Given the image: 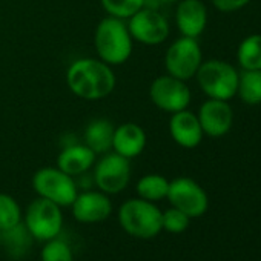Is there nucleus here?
<instances>
[{
    "mask_svg": "<svg viewBox=\"0 0 261 261\" xmlns=\"http://www.w3.org/2000/svg\"><path fill=\"white\" fill-rule=\"evenodd\" d=\"M237 62L244 71H261V34H250L238 45Z\"/></svg>",
    "mask_w": 261,
    "mask_h": 261,
    "instance_id": "6ab92c4d",
    "label": "nucleus"
},
{
    "mask_svg": "<svg viewBox=\"0 0 261 261\" xmlns=\"http://www.w3.org/2000/svg\"><path fill=\"white\" fill-rule=\"evenodd\" d=\"M169 189V180L160 174H148L143 175L136 186V191L140 198L157 203L166 198Z\"/></svg>",
    "mask_w": 261,
    "mask_h": 261,
    "instance_id": "412c9836",
    "label": "nucleus"
},
{
    "mask_svg": "<svg viewBox=\"0 0 261 261\" xmlns=\"http://www.w3.org/2000/svg\"><path fill=\"white\" fill-rule=\"evenodd\" d=\"M201 62L203 53L198 40L185 36L172 42L165 54V68L168 74L185 82L195 77Z\"/></svg>",
    "mask_w": 261,
    "mask_h": 261,
    "instance_id": "0eeeda50",
    "label": "nucleus"
},
{
    "mask_svg": "<svg viewBox=\"0 0 261 261\" xmlns=\"http://www.w3.org/2000/svg\"><path fill=\"white\" fill-rule=\"evenodd\" d=\"M100 4L109 16L127 20L145 7V0H100Z\"/></svg>",
    "mask_w": 261,
    "mask_h": 261,
    "instance_id": "5701e85b",
    "label": "nucleus"
},
{
    "mask_svg": "<svg viewBox=\"0 0 261 261\" xmlns=\"http://www.w3.org/2000/svg\"><path fill=\"white\" fill-rule=\"evenodd\" d=\"M162 211L152 201L143 198H129L118 209V223L121 229L140 240L157 237L162 227Z\"/></svg>",
    "mask_w": 261,
    "mask_h": 261,
    "instance_id": "7ed1b4c3",
    "label": "nucleus"
},
{
    "mask_svg": "<svg viewBox=\"0 0 261 261\" xmlns=\"http://www.w3.org/2000/svg\"><path fill=\"white\" fill-rule=\"evenodd\" d=\"M95 160L97 154L85 143H71L60 151L57 157V168L71 177H77L88 172L95 165Z\"/></svg>",
    "mask_w": 261,
    "mask_h": 261,
    "instance_id": "f3484780",
    "label": "nucleus"
},
{
    "mask_svg": "<svg viewBox=\"0 0 261 261\" xmlns=\"http://www.w3.org/2000/svg\"><path fill=\"white\" fill-rule=\"evenodd\" d=\"M169 134L172 140L185 149L197 148L204 137L197 114L189 109H183L171 115Z\"/></svg>",
    "mask_w": 261,
    "mask_h": 261,
    "instance_id": "4468645a",
    "label": "nucleus"
},
{
    "mask_svg": "<svg viewBox=\"0 0 261 261\" xmlns=\"http://www.w3.org/2000/svg\"><path fill=\"white\" fill-rule=\"evenodd\" d=\"M115 126L108 118H95L85 129V145L97 155L106 154L112 149Z\"/></svg>",
    "mask_w": 261,
    "mask_h": 261,
    "instance_id": "a211bd4d",
    "label": "nucleus"
},
{
    "mask_svg": "<svg viewBox=\"0 0 261 261\" xmlns=\"http://www.w3.org/2000/svg\"><path fill=\"white\" fill-rule=\"evenodd\" d=\"M42 261H74V253L69 244L63 240L53 238L45 241V246L40 253Z\"/></svg>",
    "mask_w": 261,
    "mask_h": 261,
    "instance_id": "b1692460",
    "label": "nucleus"
},
{
    "mask_svg": "<svg viewBox=\"0 0 261 261\" xmlns=\"http://www.w3.org/2000/svg\"><path fill=\"white\" fill-rule=\"evenodd\" d=\"M146 142L148 137L145 129L137 123L127 121L115 127L114 139H112V149L114 152L130 160L139 157L145 151Z\"/></svg>",
    "mask_w": 261,
    "mask_h": 261,
    "instance_id": "dca6fc26",
    "label": "nucleus"
},
{
    "mask_svg": "<svg viewBox=\"0 0 261 261\" xmlns=\"http://www.w3.org/2000/svg\"><path fill=\"white\" fill-rule=\"evenodd\" d=\"M238 71L227 62L211 59L201 62L195 77L198 86L209 98L230 100L237 95Z\"/></svg>",
    "mask_w": 261,
    "mask_h": 261,
    "instance_id": "20e7f679",
    "label": "nucleus"
},
{
    "mask_svg": "<svg viewBox=\"0 0 261 261\" xmlns=\"http://www.w3.org/2000/svg\"><path fill=\"white\" fill-rule=\"evenodd\" d=\"M166 198L172 207L180 209L191 218L201 217L209 207L206 191L189 177H178L169 181Z\"/></svg>",
    "mask_w": 261,
    "mask_h": 261,
    "instance_id": "1a4fd4ad",
    "label": "nucleus"
},
{
    "mask_svg": "<svg viewBox=\"0 0 261 261\" xmlns=\"http://www.w3.org/2000/svg\"><path fill=\"white\" fill-rule=\"evenodd\" d=\"M126 25L133 40H137L139 43L148 46L163 43L171 33L166 17L160 14L157 10L146 7L137 11L133 17H129Z\"/></svg>",
    "mask_w": 261,
    "mask_h": 261,
    "instance_id": "9b49d317",
    "label": "nucleus"
},
{
    "mask_svg": "<svg viewBox=\"0 0 261 261\" xmlns=\"http://www.w3.org/2000/svg\"><path fill=\"white\" fill-rule=\"evenodd\" d=\"M197 117L203 134L212 139L226 136L233 124V111L226 100L207 98L204 103H201Z\"/></svg>",
    "mask_w": 261,
    "mask_h": 261,
    "instance_id": "f8f14e48",
    "label": "nucleus"
},
{
    "mask_svg": "<svg viewBox=\"0 0 261 261\" xmlns=\"http://www.w3.org/2000/svg\"><path fill=\"white\" fill-rule=\"evenodd\" d=\"M25 227L37 241H49L57 238L63 229L62 207L46 198H36L27 209Z\"/></svg>",
    "mask_w": 261,
    "mask_h": 261,
    "instance_id": "39448f33",
    "label": "nucleus"
},
{
    "mask_svg": "<svg viewBox=\"0 0 261 261\" xmlns=\"http://www.w3.org/2000/svg\"><path fill=\"white\" fill-rule=\"evenodd\" d=\"M92 177L98 191L108 195L120 194L129 185L130 162L129 159L109 151L103 154L98 162H95Z\"/></svg>",
    "mask_w": 261,
    "mask_h": 261,
    "instance_id": "6e6552de",
    "label": "nucleus"
},
{
    "mask_svg": "<svg viewBox=\"0 0 261 261\" xmlns=\"http://www.w3.org/2000/svg\"><path fill=\"white\" fill-rule=\"evenodd\" d=\"M33 188L39 197L46 198L60 207L71 206L79 191L74 177L59 168H42L33 177Z\"/></svg>",
    "mask_w": 261,
    "mask_h": 261,
    "instance_id": "423d86ee",
    "label": "nucleus"
},
{
    "mask_svg": "<svg viewBox=\"0 0 261 261\" xmlns=\"http://www.w3.org/2000/svg\"><path fill=\"white\" fill-rule=\"evenodd\" d=\"M175 23L181 36L198 39L207 25V8L201 0H180L175 10Z\"/></svg>",
    "mask_w": 261,
    "mask_h": 261,
    "instance_id": "2eb2a0df",
    "label": "nucleus"
},
{
    "mask_svg": "<svg viewBox=\"0 0 261 261\" xmlns=\"http://www.w3.org/2000/svg\"><path fill=\"white\" fill-rule=\"evenodd\" d=\"M237 95L249 106L261 105V71H244L238 74Z\"/></svg>",
    "mask_w": 261,
    "mask_h": 261,
    "instance_id": "aec40b11",
    "label": "nucleus"
},
{
    "mask_svg": "<svg viewBox=\"0 0 261 261\" xmlns=\"http://www.w3.org/2000/svg\"><path fill=\"white\" fill-rule=\"evenodd\" d=\"M2 237H4V233H2V230H0V240H2Z\"/></svg>",
    "mask_w": 261,
    "mask_h": 261,
    "instance_id": "cd10ccee",
    "label": "nucleus"
},
{
    "mask_svg": "<svg viewBox=\"0 0 261 261\" xmlns=\"http://www.w3.org/2000/svg\"><path fill=\"white\" fill-rule=\"evenodd\" d=\"M149 98L159 109L174 114L188 109L192 94L185 80L166 74L157 77L151 83Z\"/></svg>",
    "mask_w": 261,
    "mask_h": 261,
    "instance_id": "9d476101",
    "label": "nucleus"
},
{
    "mask_svg": "<svg viewBox=\"0 0 261 261\" xmlns=\"http://www.w3.org/2000/svg\"><path fill=\"white\" fill-rule=\"evenodd\" d=\"M212 5L221 13H233L250 4V0H211Z\"/></svg>",
    "mask_w": 261,
    "mask_h": 261,
    "instance_id": "a878e982",
    "label": "nucleus"
},
{
    "mask_svg": "<svg viewBox=\"0 0 261 261\" xmlns=\"http://www.w3.org/2000/svg\"><path fill=\"white\" fill-rule=\"evenodd\" d=\"M66 83L69 91L89 101L106 98L115 88V74L112 66L100 59H77L66 71Z\"/></svg>",
    "mask_w": 261,
    "mask_h": 261,
    "instance_id": "f257e3e1",
    "label": "nucleus"
},
{
    "mask_svg": "<svg viewBox=\"0 0 261 261\" xmlns=\"http://www.w3.org/2000/svg\"><path fill=\"white\" fill-rule=\"evenodd\" d=\"M22 221V209L17 200L8 194L0 192V230L7 232L17 227Z\"/></svg>",
    "mask_w": 261,
    "mask_h": 261,
    "instance_id": "4be33fe9",
    "label": "nucleus"
},
{
    "mask_svg": "<svg viewBox=\"0 0 261 261\" xmlns=\"http://www.w3.org/2000/svg\"><path fill=\"white\" fill-rule=\"evenodd\" d=\"M133 42L127 25L121 19L108 16L95 28L94 46L97 56L109 66H118L129 60L134 48Z\"/></svg>",
    "mask_w": 261,
    "mask_h": 261,
    "instance_id": "f03ea898",
    "label": "nucleus"
},
{
    "mask_svg": "<svg viewBox=\"0 0 261 261\" xmlns=\"http://www.w3.org/2000/svg\"><path fill=\"white\" fill-rule=\"evenodd\" d=\"M162 4H177V2H180V0H160Z\"/></svg>",
    "mask_w": 261,
    "mask_h": 261,
    "instance_id": "bb28decb",
    "label": "nucleus"
},
{
    "mask_svg": "<svg viewBox=\"0 0 261 261\" xmlns=\"http://www.w3.org/2000/svg\"><path fill=\"white\" fill-rule=\"evenodd\" d=\"M191 223V217L177 207H169L162 214V227L169 233H183Z\"/></svg>",
    "mask_w": 261,
    "mask_h": 261,
    "instance_id": "393cba45",
    "label": "nucleus"
},
{
    "mask_svg": "<svg viewBox=\"0 0 261 261\" xmlns=\"http://www.w3.org/2000/svg\"><path fill=\"white\" fill-rule=\"evenodd\" d=\"M72 215L77 221L94 224L105 221L112 214V203L108 194L101 191H85L77 194L71 204Z\"/></svg>",
    "mask_w": 261,
    "mask_h": 261,
    "instance_id": "ddd939ff",
    "label": "nucleus"
}]
</instances>
